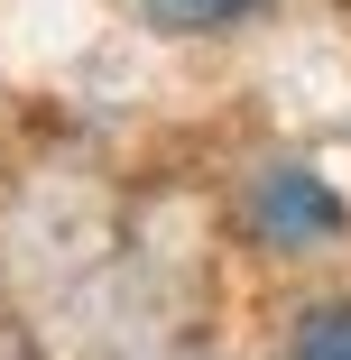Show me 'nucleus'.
Wrapping results in <instances>:
<instances>
[{"instance_id":"1","label":"nucleus","mask_w":351,"mask_h":360,"mask_svg":"<svg viewBox=\"0 0 351 360\" xmlns=\"http://www.w3.org/2000/svg\"><path fill=\"white\" fill-rule=\"evenodd\" d=\"M250 231H259L268 250L305 259V250H333V240L351 231V212H342V194H333L324 176H305V167H268V176L250 185Z\"/></svg>"},{"instance_id":"3","label":"nucleus","mask_w":351,"mask_h":360,"mask_svg":"<svg viewBox=\"0 0 351 360\" xmlns=\"http://www.w3.org/2000/svg\"><path fill=\"white\" fill-rule=\"evenodd\" d=\"M287 360H351V296L305 305V314H296V333H287Z\"/></svg>"},{"instance_id":"2","label":"nucleus","mask_w":351,"mask_h":360,"mask_svg":"<svg viewBox=\"0 0 351 360\" xmlns=\"http://www.w3.org/2000/svg\"><path fill=\"white\" fill-rule=\"evenodd\" d=\"M259 10H268V0H139V19L167 28V37H222V28L259 19Z\"/></svg>"}]
</instances>
